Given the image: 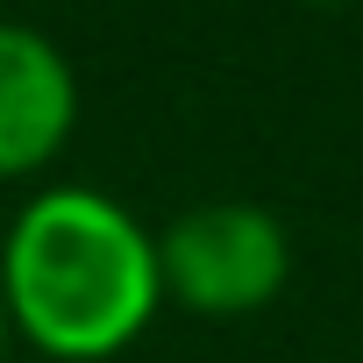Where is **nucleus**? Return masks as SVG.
<instances>
[{
	"mask_svg": "<svg viewBox=\"0 0 363 363\" xmlns=\"http://www.w3.org/2000/svg\"><path fill=\"white\" fill-rule=\"evenodd\" d=\"M164 306L200 320H250L292 285V235L257 200H193L157 228Z\"/></svg>",
	"mask_w": 363,
	"mask_h": 363,
	"instance_id": "2",
	"label": "nucleus"
},
{
	"mask_svg": "<svg viewBox=\"0 0 363 363\" xmlns=\"http://www.w3.org/2000/svg\"><path fill=\"white\" fill-rule=\"evenodd\" d=\"M299 8H356V0H299Z\"/></svg>",
	"mask_w": 363,
	"mask_h": 363,
	"instance_id": "5",
	"label": "nucleus"
},
{
	"mask_svg": "<svg viewBox=\"0 0 363 363\" xmlns=\"http://www.w3.org/2000/svg\"><path fill=\"white\" fill-rule=\"evenodd\" d=\"M79 128V72L57 36L0 15V186L43 178Z\"/></svg>",
	"mask_w": 363,
	"mask_h": 363,
	"instance_id": "3",
	"label": "nucleus"
},
{
	"mask_svg": "<svg viewBox=\"0 0 363 363\" xmlns=\"http://www.w3.org/2000/svg\"><path fill=\"white\" fill-rule=\"evenodd\" d=\"M8 349H15V335H8V306H0V363H8Z\"/></svg>",
	"mask_w": 363,
	"mask_h": 363,
	"instance_id": "4",
	"label": "nucleus"
},
{
	"mask_svg": "<svg viewBox=\"0 0 363 363\" xmlns=\"http://www.w3.org/2000/svg\"><path fill=\"white\" fill-rule=\"evenodd\" d=\"M0 306L50 363H114L164 313L157 228L100 186H43L0 235Z\"/></svg>",
	"mask_w": 363,
	"mask_h": 363,
	"instance_id": "1",
	"label": "nucleus"
}]
</instances>
